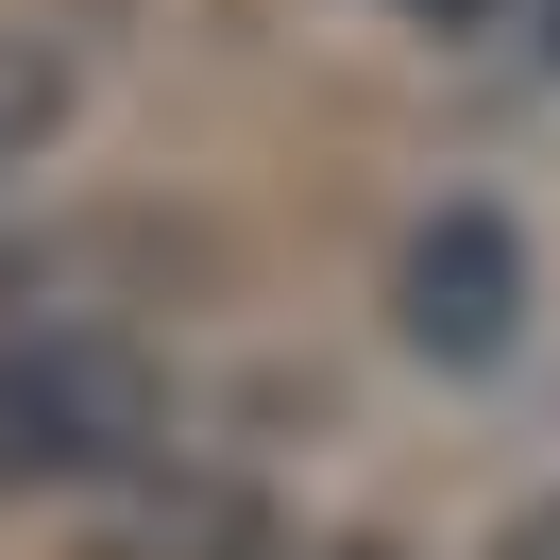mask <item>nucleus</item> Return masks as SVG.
Masks as SVG:
<instances>
[{"label": "nucleus", "instance_id": "obj_1", "mask_svg": "<svg viewBox=\"0 0 560 560\" xmlns=\"http://www.w3.org/2000/svg\"><path fill=\"white\" fill-rule=\"evenodd\" d=\"M171 442V374L119 323H18L0 340V492H119Z\"/></svg>", "mask_w": 560, "mask_h": 560}, {"label": "nucleus", "instance_id": "obj_4", "mask_svg": "<svg viewBox=\"0 0 560 560\" xmlns=\"http://www.w3.org/2000/svg\"><path fill=\"white\" fill-rule=\"evenodd\" d=\"M492 560H560V510H526V526H510V544H492Z\"/></svg>", "mask_w": 560, "mask_h": 560}, {"label": "nucleus", "instance_id": "obj_2", "mask_svg": "<svg viewBox=\"0 0 560 560\" xmlns=\"http://www.w3.org/2000/svg\"><path fill=\"white\" fill-rule=\"evenodd\" d=\"M510 306H526V255H510V221H492V205L424 221V255H408V340L476 374V357H510Z\"/></svg>", "mask_w": 560, "mask_h": 560}, {"label": "nucleus", "instance_id": "obj_3", "mask_svg": "<svg viewBox=\"0 0 560 560\" xmlns=\"http://www.w3.org/2000/svg\"><path fill=\"white\" fill-rule=\"evenodd\" d=\"M69 103H85V51L51 35V18H0V171L35 137H69Z\"/></svg>", "mask_w": 560, "mask_h": 560}, {"label": "nucleus", "instance_id": "obj_5", "mask_svg": "<svg viewBox=\"0 0 560 560\" xmlns=\"http://www.w3.org/2000/svg\"><path fill=\"white\" fill-rule=\"evenodd\" d=\"M18 323H35V272H18V255H0V340H18Z\"/></svg>", "mask_w": 560, "mask_h": 560}]
</instances>
